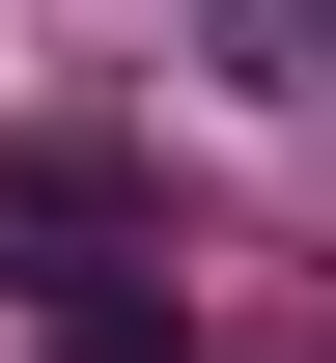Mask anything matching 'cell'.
Wrapping results in <instances>:
<instances>
[{"label":"cell","mask_w":336,"mask_h":363,"mask_svg":"<svg viewBox=\"0 0 336 363\" xmlns=\"http://www.w3.org/2000/svg\"><path fill=\"white\" fill-rule=\"evenodd\" d=\"M56 363H196V308H141V279H56Z\"/></svg>","instance_id":"7a4b0ae2"},{"label":"cell","mask_w":336,"mask_h":363,"mask_svg":"<svg viewBox=\"0 0 336 363\" xmlns=\"http://www.w3.org/2000/svg\"><path fill=\"white\" fill-rule=\"evenodd\" d=\"M141 224H168V196L112 168V140H0V252H28V279H141Z\"/></svg>","instance_id":"6da1fadb"}]
</instances>
